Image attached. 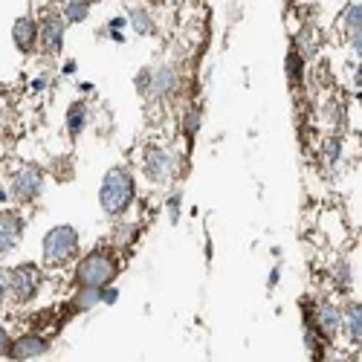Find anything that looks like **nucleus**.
<instances>
[{"mask_svg":"<svg viewBox=\"0 0 362 362\" xmlns=\"http://www.w3.org/2000/svg\"><path fill=\"white\" fill-rule=\"evenodd\" d=\"M90 9H93V4H90V0H67L62 18H64L67 26H70V23H84V21L90 18Z\"/></svg>","mask_w":362,"mask_h":362,"instance_id":"obj_15","label":"nucleus"},{"mask_svg":"<svg viewBox=\"0 0 362 362\" xmlns=\"http://www.w3.org/2000/svg\"><path fill=\"white\" fill-rule=\"evenodd\" d=\"M90 4H99V0H90Z\"/></svg>","mask_w":362,"mask_h":362,"instance_id":"obj_33","label":"nucleus"},{"mask_svg":"<svg viewBox=\"0 0 362 362\" xmlns=\"http://www.w3.org/2000/svg\"><path fill=\"white\" fill-rule=\"evenodd\" d=\"M21 238H23V218L12 212V209H4L0 212V255L15 250Z\"/></svg>","mask_w":362,"mask_h":362,"instance_id":"obj_11","label":"nucleus"},{"mask_svg":"<svg viewBox=\"0 0 362 362\" xmlns=\"http://www.w3.org/2000/svg\"><path fill=\"white\" fill-rule=\"evenodd\" d=\"M9 298V269L0 267V305Z\"/></svg>","mask_w":362,"mask_h":362,"instance_id":"obj_26","label":"nucleus"},{"mask_svg":"<svg viewBox=\"0 0 362 362\" xmlns=\"http://www.w3.org/2000/svg\"><path fill=\"white\" fill-rule=\"evenodd\" d=\"M6 200H9V192H6L4 186H0V203H6Z\"/></svg>","mask_w":362,"mask_h":362,"instance_id":"obj_31","label":"nucleus"},{"mask_svg":"<svg viewBox=\"0 0 362 362\" xmlns=\"http://www.w3.org/2000/svg\"><path fill=\"white\" fill-rule=\"evenodd\" d=\"M180 203H183V192H174L168 197V218H171V223L180 221Z\"/></svg>","mask_w":362,"mask_h":362,"instance_id":"obj_24","label":"nucleus"},{"mask_svg":"<svg viewBox=\"0 0 362 362\" xmlns=\"http://www.w3.org/2000/svg\"><path fill=\"white\" fill-rule=\"evenodd\" d=\"M99 305V290L96 287H78L73 296V308L76 310H90Z\"/></svg>","mask_w":362,"mask_h":362,"instance_id":"obj_18","label":"nucleus"},{"mask_svg":"<svg viewBox=\"0 0 362 362\" xmlns=\"http://www.w3.org/2000/svg\"><path fill=\"white\" fill-rule=\"evenodd\" d=\"M9 334H6V327H0V356H6V351H9Z\"/></svg>","mask_w":362,"mask_h":362,"instance_id":"obj_28","label":"nucleus"},{"mask_svg":"<svg viewBox=\"0 0 362 362\" xmlns=\"http://www.w3.org/2000/svg\"><path fill=\"white\" fill-rule=\"evenodd\" d=\"M73 73H76V62H67L64 64V76H73Z\"/></svg>","mask_w":362,"mask_h":362,"instance_id":"obj_30","label":"nucleus"},{"mask_svg":"<svg viewBox=\"0 0 362 362\" xmlns=\"http://www.w3.org/2000/svg\"><path fill=\"white\" fill-rule=\"evenodd\" d=\"M128 23L134 26V33L136 35H148V33H154V18L148 15V9H142V6H136V9H131L128 12Z\"/></svg>","mask_w":362,"mask_h":362,"instance_id":"obj_17","label":"nucleus"},{"mask_svg":"<svg viewBox=\"0 0 362 362\" xmlns=\"http://www.w3.org/2000/svg\"><path fill=\"white\" fill-rule=\"evenodd\" d=\"M12 41H15V47L21 49V52H35V47H38V21L33 18V15H23V18H18L15 23H12Z\"/></svg>","mask_w":362,"mask_h":362,"instance_id":"obj_12","label":"nucleus"},{"mask_svg":"<svg viewBox=\"0 0 362 362\" xmlns=\"http://www.w3.org/2000/svg\"><path fill=\"white\" fill-rule=\"evenodd\" d=\"M116 276H119V258L110 250H93L90 255H84L73 273L78 287H96V290L113 284Z\"/></svg>","mask_w":362,"mask_h":362,"instance_id":"obj_2","label":"nucleus"},{"mask_svg":"<svg viewBox=\"0 0 362 362\" xmlns=\"http://www.w3.org/2000/svg\"><path fill=\"white\" fill-rule=\"evenodd\" d=\"M44 192V171L35 165H23L12 174V183H9V194L18 203H33L38 200Z\"/></svg>","mask_w":362,"mask_h":362,"instance_id":"obj_6","label":"nucleus"},{"mask_svg":"<svg viewBox=\"0 0 362 362\" xmlns=\"http://www.w3.org/2000/svg\"><path fill=\"white\" fill-rule=\"evenodd\" d=\"M136 197V183H134V174L125 165H113L105 177H102V186H99V206L102 212L110 218L125 215L131 203Z\"/></svg>","mask_w":362,"mask_h":362,"instance_id":"obj_1","label":"nucleus"},{"mask_svg":"<svg viewBox=\"0 0 362 362\" xmlns=\"http://www.w3.org/2000/svg\"><path fill=\"white\" fill-rule=\"evenodd\" d=\"M330 362H354L351 356H337V359H330Z\"/></svg>","mask_w":362,"mask_h":362,"instance_id":"obj_32","label":"nucleus"},{"mask_svg":"<svg viewBox=\"0 0 362 362\" xmlns=\"http://www.w3.org/2000/svg\"><path fill=\"white\" fill-rule=\"evenodd\" d=\"M87 105L84 102H73L70 105V110H67V131H70V136H78L81 131H84V125H87Z\"/></svg>","mask_w":362,"mask_h":362,"instance_id":"obj_16","label":"nucleus"},{"mask_svg":"<svg viewBox=\"0 0 362 362\" xmlns=\"http://www.w3.org/2000/svg\"><path fill=\"white\" fill-rule=\"evenodd\" d=\"M41 281H44V273L38 264H18L9 269V293L18 298V301H33L41 290Z\"/></svg>","mask_w":362,"mask_h":362,"instance_id":"obj_5","label":"nucleus"},{"mask_svg":"<svg viewBox=\"0 0 362 362\" xmlns=\"http://www.w3.org/2000/svg\"><path fill=\"white\" fill-rule=\"evenodd\" d=\"M334 279H337V284H339L342 290H348V287H351V264H348V261H339V264H337Z\"/></svg>","mask_w":362,"mask_h":362,"instance_id":"obj_21","label":"nucleus"},{"mask_svg":"<svg viewBox=\"0 0 362 362\" xmlns=\"http://www.w3.org/2000/svg\"><path fill=\"white\" fill-rule=\"evenodd\" d=\"M342 327H345V334H348V342L354 348H359V342H362V308H359V301H351V305L345 308Z\"/></svg>","mask_w":362,"mask_h":362,"instance_id":"obj_13","label":"nucleus"},{"mask_svg":"<svg viewBox=\"0 0 362 362\" xmlns=\"http://www.w3.org/2000/svg\"><path fill=\"white\" fill-rule=\"evenodd\" d=\"M139 238V229L134 226V223H125V226H116V235H113V240L119 247H131L134 240Z\"/></svg>","mask_w":362,"mask_h":362,"instance_id":"obj_20","label":"nucleus"},{"mask_svg":"<svg viewBox=\"0 0 362 362\" xmlns=\"http://www.w3.org/2000/svg\"><path fill=\"white\" fill-rule=\"evenodd\" d=\"M284 67H287V76H290V81H293V84H298L301 78H305V58H301V52H298V49H290V52H287Z\"/></svg>","mask_w":362,"mask_h":362,"instance_id":"obj_19","label":"nucleus"},{"mask_svg":"<svg viewBox=\"0 0 362 362\" xmlns=\"http://www.w3.org/2000/svg\"><path fill=\"white\" fill-rule=\"evenodd\" d=\"M142 171L151 183L157 186H168L171 180L177 177V157L171 151L160 148V145H148L142 151Z\"/></svg>","mask_w":362,"mask_h":362,"instance_id":"obj_4","label":"nucleus"},{"mask_svg":"<svg viewBox=\"0 0 362 362\" xmlns=\"http://www.w3.org/2000/svg\"><path fill=\"white\" fill-rule=\"evenodd\" d=\"M339 154H342V142H339L337 136H330L327 145H325V157H327V163H339Z\"/></svg>","mask_w":362,"mask_h":362,"instance_id":"obj_22","label":"nucleus"},{"mask_svg":"<svg viewBox=\"0 0 362 362\" xmlns=\"http://www.w3.org/2000/svg\"><path fill=\"white\" fill-rule=\"evenodd\" d=\"M78 247H81V235L76 226H67V223L52 226L41 240L44 264L47 267H67L78 255Z\"/></svg>","mask_w":362,"mask_h":362,"instance_id":"obj_3","label":"nucleus"},{"mask_svg":"<svg viewBox=\"0 0 362 362\" xmlns=\"http://www.w3.org/2000/svg\"><path fill=\"white\" fill-rule=\"evenodd\" d=\"M44 87H47V76H38V78L33 81V93H41Z\"/></svg>","mask_w":362,"mask_h":362,"instance_id":"obj_29","label":"nucleus"},{"mask_svg":"<svg viewBox=\"0 0 362 362\" xmlns=\"http://www.w3.org/2000/svg\"><path fill=\"white\" fill-rule=\"evenodd\" d=\"M180 76L171 64H163L157 70H151V84H148V99H168L177 93Z\"/></svg>","mask_w":362,"mask_h":362,"instance_id":"obj_8","label":"nucleus"},{"mask_svg":"<svg viewBox=\"0 0 362 362\" xmlns=\"http://www.w3.org/2000/svg\"><path fill=\"white\" fill-rule=\"evenodd\" d=\"M125 26H128V18H113V21L107 23V33H122Z\"/></svg>","mask_w":362,"mask_h":362,"instance_id":"obj_27","label":"nucleus"},{"mask_svg":"<svg viewBox=\"0 0 362 362\" xmlns=\"http://www.w3.org/2000/svg\"><path fill=\"white\" fill-rule=\"evenodd\" d=\"M49 351V342L38 334H23L18 337L15 342H9V351L6 356H12L15 362H23V359H35V356H44Z\"/></svg>","mask_w":362,"mask_h":362,"instance_id":"obj_10","label":"nucleus"},{"mask_svg":"<svg viewBox=\"0 0 362 362\" xmlns=\"http://www.w3.org/2000/svg\"><path fill=\"white\" fill-rule=\"evenodd\" d=\"M342 23H345V33H348L351 49L359 52V47H362V35H359V29H362V6H359V0H356V4H348Z\"/></svg>","mask_w":362,"mask_h":362,"instance_id":"obj_14","label":"nucleus"},{"mask_svg":"<svg viewBox=\"0 0 362 362\" xmlns=\"http://www.w3.org/2000/svg\"><path fill=\"white\" fill-rule=\"evenodd\" d=\"M99 301H102V305H116V301H119V290H116L113 284L102 287V290H99Z\"/></svg>","mask_w":362,"mask_h":362,"instance_id":"obj_25","label":"nucleus"},{"mask_svg":"<svg viewBox=\"0 0 362 362\" xmlns=\"http://www.w3.org/2000/svg\"><path fill=\"white\" fill-rule=\"evenodd\" d=\"M197 128H200V110L194 107V110H189V113H186V136H189V139H194Z\"/></svg>","mask_w":362,"mask_h":362,"instance_id":"obj_23","label":"nucleus"},{"mask_svg":"<svg viewBox=\"0 0 362 362\" xmlns=\"http://www.w3.org/2000/svg\"><path fill=\"white\" fill-rule=\"evenodd\" d=\"M313 327L319 330L325 339H334L339 334L342 313H339V308L334 305V301H319V305H316V310H313Z\"/></svg>","mask_w":362,"mask_h":362,"instance_id":"obj_9","label":"nucleus"},{"mask_svg":"<svg viewBox=\"0 0 362 362\" xmlns=\"http://www.w3.org/2000/svg\"><path fill=\"white\" fill-rule=\"evenodd\" d=\"M64 35H67V23L62 18V12H49L44 18V23H38V44L44 49V55H58L64 49Z\"/></svg>","mask_w":362,"mask_h":362,"instance_id":"obj_7","label":"nucleus"}]
</instances>
